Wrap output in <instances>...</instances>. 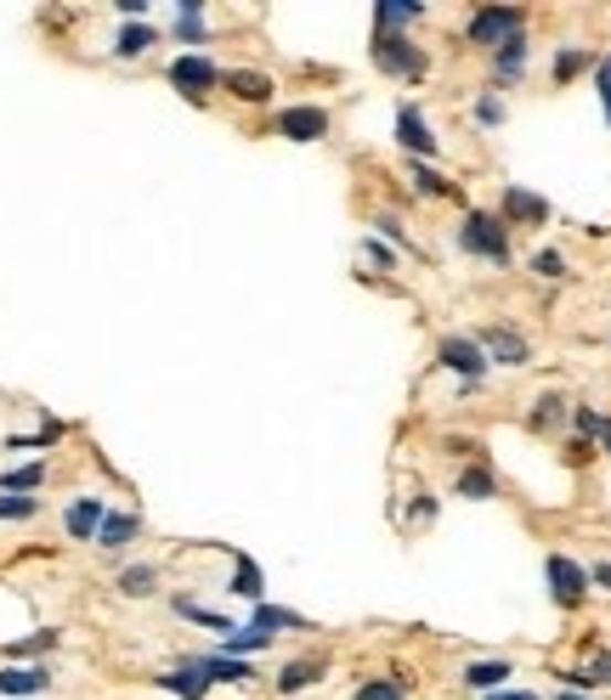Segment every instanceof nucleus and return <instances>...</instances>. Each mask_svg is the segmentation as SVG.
Listing matches in <instances>:
<instances>
[{
	"mask_svg": "<svg viewBox=\"0 0 611 700\" xmlns=\"http://www.w3.org/2000/svg\"><path fill=\"white\" fill-rule=\"evenodd\" d=\"M459 248H464V255H476V261H487V266H509V261H515L509 226H504L498 215H487V210H470V215L459 221Z\"/></svg>",
	"mask_w": 611,
	"mask_h": 700,
	"instance_id": "1",
	"label": "nucleus"
},
{
	"mask_svg": "<svg viewBox=\"0 0 611 700\" xmlns=\"http://www.w3.org/2000/svg\"><path fill=\"white\" fill-rule=\"evenodd\" d=\"M522 34H527V12L522 7H482L476 18H470V29H464V40L482 45V52H498V45L522 40Z\"/></svg>",
	"mask_w": 611,
	"mask_h": 700,
	"instance_id": "2",
	"label": "nucleus"
},
{
	"mask_svg": "<svg viewBox=\"0 0 611 700\" xmlns=\"http://www.w3.org/2000/svg\"><path fill=\"white\" fill-rule=\"evenodd\" d=\"M373 68L391 74V79H419L425 74V52L402 34H373Z\"/></svg>",
	"mask_w": 611,
	"mask_h": 700,
	"instance_id": "3",
	"label": "nucleus"
},
{
	"mask_svg": "<svg viewBox=\"0 0 611 700\" xmlns=\"http://www.w3.org/2000/svg\"><path fill=\"white\" fill-rule=\"evenodd\" d=\"M436 368H453L459 384H482L487 379V350L476 339H464V333H447V339H436Z\"/></svg>",
	"mask_w": 611,
	"mask_h": 700,
	"instance_id": "4",
	"label": "nucleus"
},
{
	"mask_svg": "<svg viewBox=\"0 0 611 700\" xmlns=\"http://www.w3.org/2000/svg\"><path fill=\"white\" fill-rule=\"evenodd\" d=\"M544 576H549V598H555L560 611H578L583 598H589V571L578 560H567V554H549L544 560Z\"/></svg>",
	"mask_w": 611,
	"mask_h": 700,
	"instance_id": "5",
	"label": "nucleus"
},
{
	"mask_svg": "<svg viewBox=\"0 0 611 700\" xmlns=\"http://www.w3.org/2000/svg\"><path fill=\"white\" fill-rule=\"evenodd\" d=\"M170 85L187 96V103H204V96L221 85V68H215L204 52H181V57L170 63Z\"/></svg>",
	"mask_w": 611,
	"mask_h": 700,
	"instance_id": "6",
	"label": "nucleus"
},
{
	"mask_svg": "<svg viewBox=\"0 0 611 700\" xmlns=\"http://www.w3.org/2000/svg\"><path fill=\"white\" fill-rule=\"evenodd\" d=\"M476 344L487 350V362H498V368H527L533 362V344L515 333V328H504V322H493V328H482L476 333Z\"/></svg>",
	"mask_w": 611,
	"mask_h": 700,
	"instance_id": "7",
	"label": "nucleus"
},
{
	"mask_svg": "<svg viewBox=\"0 0 611 700\" xmlns=\"http://www.w3.org/2000/svg\"><path fill=\"white\" fill-rule=\"evenodd\" d=\"M498 221H504V226H544V221H549V198H538V192H527V187H504Z\"/></svg>",
	"mask_w": 611,
	"mask_h": 700,
	"instance_id": "8",
	"label": "nucleus"
},
{
	"mask_svg": "<svg viewBox=\"0 0 611 700\" xmlns=\"http://www.w3.org/2000/svg\"><path fill=\"white\" fill-rule=\"evenodd\" d=\"M397 141L408 147V159H436V130L425 125V114H419L413 103L397 108Z\"/></svg>",
	"mask_w": 611,
	"mask_h": 700,
	"instance_id": "9",
	"label": "nucleus"
},
{
	"mask_svg": "<svg viewBox=\"0 0 611 700\" xmlns=\"http://www.w3.org/2000/svg\"><path fill=\"white\" fill-rule=\"evenodd\" d=\"M277 136H284V141H323L328 136V108H284V114H277V125H272Z\"/></svg>",
	"mask_w": 611,
	"mask_h": 700,
	"instance_id": "10",
	"label": "nucleus"
},
{
	"mask_svg": "<svg viewBox=\"0 0 611 700\" xmlns=\"http://www.w3.org/2000/svg\"><path fill=\"white\" fill-rule=\"evenodd\" d=\"M154 683H159V689H170L176 700H204V694H210V678H204V667H199V661H181V667L159 672Z\"/></svg>",
	"mask_w": 611,
	"mask_h": 700,
	"instance_id": "11",
	"label": "nucleus"
},
{
	"mask_svg": "<svg viewBox=\"0 0 611 700\" xmlns=\"http://www.w3.org/2000/svg\"><path fill=\"white\" fill-rule=\"evenodd\" d=\"M527 63H533V40L522 34V40H509V45H498L493 52V85H515L527 74Z\"/></svg>",
	"mask_w": 611,
	"mask_h": 700,
	"instance_id": "12",
	"label": "nucleus"
},
{
	"mask_svg": "<svg viewBox=\"0 0 611 700\" xmlns=\"http://www.w3.org/2000/svg\"><path fill=\"white\" fill-rule=\"evenodd\" d=\"M221 85L239 96V103H272V74H261V68H227Z\"/></svg>",
	"mask_w": 611,
	"mask_h": 700,
	"instance_id": "13",
	"label": "nucleus"
},
{
	"mask_svg": "<svg viewBox=\"0 0 611 700\" xmlns=\"http://www.w3.org/2000/svg\"><path fill=\"white\" fill-rule=\"evenodd\" d=\"M103 497H80V503H69V537H80V542H97V526H103Z\"/></svg>",
	"mask_w": 611,
	"mask_h": 700,
	"instance_id": "14",
	"label": "nucleus"
},
{
	"mask_svg": "<svg viewBox=\"0 0 611 700\" xmlns=\"http://www.w3.org/2000/svg\"><path fill=\"white\" fill-rule=\"evenodd\" d=\"M45 689H52V672H45V667H7V672H0V694H7V700L45 694Z\"/></svg>",
	"mask_w": 611,
	"mask_h": 700,
	"instance_id": "15",
	"label": "nucleus"
},
{
	"mask_svg": "<svg viewBox=\"0 0 611 700\" xmlns=\"http://www.w3.org/2000/svg\"><path fill=\"white\" fill-rule=\"evenodd\" d=\"M509 672H515L509 661L482 656V661H470V667H464V683H470V689H482V694H498V689L509 683Z\"/></svg>",
	"mask_w": 611,
	"mask_h": 700,
	"instance_id": "16",
	"label": "nucleus"
},
{
	"mask_svg": "<svg viewBox=\"0 0 611 700\" xmlns=\"http://www.w3.org/2000/svg\"><path fill=\"white\" fill-rule=\"evenodd\" d=\"M159 40H165V34H159L154 23H125V29H119V40H114V57H119V63H130V57L154 52Z\"/></svg>",
	"mask_w": 611,
	"mask_h": 700,
	"instance_id": "17",
	"label": "nucleus"
},
{
	"mask_svg": "<svg viewBox=\"0 0 611 700\" xmlns=\"http://www.w3.org/2000/svg\"><path fill=\"white\" fill-rule=\"evenodd\" d=\"M232 593H239V598H250V605H266V576H261V565L255 560H232V582H227Z\"/></svg>",
	"mask_w": 611,
	"mask_h": 700,
	"instance_id": "18",
	"label": "nucleus"
},
{
	"mask_svg": "<svg viewBox=\"0 0 611 700\" xmlns=\"http://www.w3.org/2000/svg\"><path fill=\"white\" fill-rule=\"evenodd\" d=\"M176 40L187 45V52H199V45L210 40V34H204V7H199V0H181V7H176Z\"/></svg>",
	"mask_w": 611,
	"mask_h": 700,
	"instance_id": "19",
	"label": "nucleus"
},
{
	"mask_svg": "<svg viewBox=\"0 0 611 700\" xmlns=\"http://www.w3.org/2000/svg\"><path fill=\"white\" fill-rule=\"evenodd\" d=\"M408 176H413V192L419 198H453V181L431 159H408Z\"/></svg>",
	"mask_w": 611,
	"mask_h": 700,
	"instance_id": "20",
	"label": "nucleus"
},
{
	"mask_svg": "<svg viewBox=\"0 0 611 700\" xmlns=\"http://www.w3.org/2000/svg\"><path fill=\"white\" fill-rule=\"evenodd\" d=\"M250 627L272 638V633H289V627H301V633H306L312 622H306V616H295V611H284V605H255V616H250Z\"/></svg>",
	"mask_w": 611,
	"mask_h": 700,
	"instance_id": "21",
	"label": "nucleus"
},
{
	"mask_svg": "<svg viewBox=\"0 0 611 700\" xmlns=\"http://www.w3.org/2000/svg\"><path fill=\"white\" fill-rule=\"evenodd\" d=\"M425 18V7H408V0H380L373 7V23H380V34H397V29H408V23H419Z\"/></svg>",
	"mask_w": 611,
	"mask_h": 700,
	"instance_id": "22",
	"label": "nucleus"
},
{
	"mask_svg": "<svg viewBox=\"0 0 611 700\" xmlns=\"http://www.w3.org/2000/svg\"><path fill=\"white\" fill-rule=\"evenodd\" d=\"M199 667H204V678H210V683H250V678H255V667H250V661H239V656H204Z\"/></svg>",
	"mask_w": 611,
	"mask_h": 700,
	"instance_id": "23",
	"label": "nucleus"
},
{
	"mask_svg": "<svg viewBox=\"0 0 611 700\" xmlns=\"http://www.w3.org/2000/svg\"><path fill=\"white\" fill-rule=\"evenodd\" d=\"M136 531H143V520H136V515H103L97 548H125V542H136Z\"/></svg>",
	"mask_w": 611,
	"mask_h": 700,
	"instance_id": "24",
	"label": "nucleus"
},
{
	"mask_svg": "<svg viewBox=\"0 0 611 700\" xmlns=\"http://www.w3.org/2000/svg\"><path fill=\"white\" fill-rule=\"evenodd\" d=\"M572 418V402H567V395H538V407H533V429H560V424H567Z\"/></svg>",
	"mask_w": 611,
	"mask_h": 700,
	"instance_id": "25",
	"label": "nucleus"
},
{
	"mask_svg": "<svg viewBox=\"0 0 611 700\" xmlns=\"http://www.w3.org/2000/svg\"><path fill=\"white\" fill-rule=\"evenodd\" d=\"M459 497H476V503L498 497V480H493V469H487V464H470V469L459 475Z\"/></svg>",
	"mask_w": 611,
	"mask_h": 700,
	"instance_id": "26",
	"label": "nucleus"
},
{
	"mask_svg": "<svg viewBox=\"0 0 611 700\" xmlns=\"http://www.w3.org/2000/svg\"><path fill=\"white\" fill-rule=\"evenodd\" d=\"M583 68H594V57L583 52V45H560L555 52V85H572Z\"/></svg>",
	"mask_w": 611,
	"mask_h": 700,
	"instance_id": "27",
	"label": "nucleus"
},
{
	"mask_svg": "<svg viewBox=\"0 0 611 700\" xmlns=\"http://www.w3.org/2000/svg\"><path fill=\"white\" fill-rule=\"evenodd\" d=\"M159 587V571L154 565H130V571H119V593L125 598H148Z\"/></svg>",
	"mask_w": 611,
	"mask_h": 700,
	"instance_id": "28",
	"label": "nucleus"
},
{
	"mask_svg": "<svg viewBox=\"0 0 611 700\" xmlns=\"http://www.w3.org/2000/svg\"><path fill=\"white\" fill-rule=\"evenodd\" d=\"M317 678H323V667H317V661H289L284 672H277V689L295 694V689H312Z\"/></svg>",
	"mask_w": 611,
	"mask_h": 700,
	"instance_id": "29",
	"label": "nucleus"
},
{
	"mask_svg": "<svg viewBox=\"0 0 611 700\" xmlns=\"http://www.w3.org/2000/svg\"><path fill=\"white\" fill-rule=\"evenodd\" d=\"M176 616H187V622H199V627H210V633H232V622L221 616V611H204V605H193V598H176Z\"/></svg>",
	"mask_w": 611,
	"mask_h": 700,
	"instance_id": "30",
	"label": "nucleus"
},
{
	"mask_svg": "<svg viewBox=\"0 0 611 700\" xmlns=\"http://www.w3.org/2000/svg\"><path fill=\"white\" fill-rule=\"evenodd\" d=\"M266 644H272V638H266V633H255V627H250V633H227V656L250 661V656H261Z\"/></svg>",
	"mask_w": 611,
	"mask_h": 700,
	"instance_id": "31",
	"label": "nucleus"
},
{
	"mask_svg": "<svg viewBox=\"0 0 611 700\" xmlns=\"http://www.w3.org/2000/svg\"><path fill=\"white\" fill-rule=\"evenodd\" d=\"M40 515V497H18V491H0V520H34Z\"/></svg>",
	"mask_w": 611,
	"mask_h": 700,
	"instance_id": "32",
	"label": "nucleus"
},
{
	"mask_svg": "<svg viewBox=\"0 0 611 700\" xmlns=\"http://www.w3.org/2000/svg\"><path fill=\"white\" fill-rule=\"evenodd\" d=\"M40 480H45V464H23V469H12L7 480H0V491H18V497H29Z\"/></svg>",
	"mask_w": 611,
	"mask_h": 700,
	"instance_id": "33",
	"label": "nucleus"
},
{
	"mask_svg": "<svg viewBox=\"0 0 611 700\" xmlns=\"http://www.w3.org/2000/svg\"><path fill=\"white\" fill-rule=\"evenodd\" d=\"M538 277H549V283H560V277H567V261H560V248H538V255L527 261Z\"/></svg>",
	"mask_w": 611,
	"mask_h": 700,
	"instance_id": "34",
	"label": "nucleus"
},
{
	"mask_svg": "<svg viewBox=\"0 0 611 700\" xmlns=\"http://www.w3.org/2000/svg\"><path fill=\"white\" fill-rule=\"evenodd\" d=\"M57 435H63V424H57V418H45V429H40V435H12L7 446H12V453H29V446H52Z\"/></svg>",
	"mask_w": 611,
	"mask_h": 700,
	"instance_id": "35",
	"label": "nucleus"
},
{
	"mask_svg": "<svg viewBox=\"0 0 611 700\" xmlns=\"http://www.w3.org/2000/svg\"><path fill=\"white\" fill-rule=\"evenodd\" d=\"M52 644H57V627H40L34 638H18L12 644V656H40V649H52Z\"/></svg>",
	"mask_w": 611,
	"mask_h": 700,
	"instance_id": "36",
	"label": "nucleus"
},
{
	"mask_svg": "<svg viewBox=\"0 0 611 700\" xmlns=\"http://www.w3.org/2000/svg\"><path fill=\"white\" fill-rule=\"evenodd\" d=\"M357 700H408V689H402V683H386V678H373V683L357 689Z\"/></svg>",
	"mask_w": 611,
	"mask_h": 700,
	"instance_id": "37",
	"label": "nucleus"
},
{
	"mask_svg": "<svg viewBox=\"0 0 611 700\" xmlns=\"http://www.w3.org/2000/svg\"><path fill=\"white\" fill-rule=\"evenodd\" d=\"M476 125H504V96H476Z\"/></svg>",
	"mask_w": 611,
	"mask_h": 700,
	"instance_id": "38",
	"label": "nucleus"
},
{
	"mask_svg": "<svg viewBox=\"0 0 611 700\" xmlns=\"http://www.w3.org/2000/svg\"><path fill=\"white\" fill-rule=\"evenodd\" d=\"M594 91H600V103H605V125H611V57L594 63Z\"/></svg>",
	"mask_w": 611,
	"mask_h": 700,
	"instance_id": "39",
	"label": "nucleus"
},
{
	"mask_svg": "<svg viewBox=\"0 0 611 700\" xmlns=\"http://www.w3.org/2000/svg\"><path fill=\"white\" fill-rule=\"evenodd\" d=\"M373 221H380V243H386V237H391V243H408V232H402L397 215H373Z\"/></svg>",
	"mask_w": 611,
	"mask_h": 700,
	"instance_id": "40",
	"label": "nucleus"
},
{
	"mask_svg": "<svg viewBox=\"0 0 611 700\" xmlns=\"http://www.w3.org/2000/svg\"><path fill=\"white\" fill-rule=\"evenodd\" d=\"M368 261H380V266L391 272V266H397V248H386L380 237H368Z\"/></svg>",
	"mask_w": 611,
	"mask_h": 700,
	"instance_id": "41",
	"label": "nucleus"
},
{
	"mask_svg": "<svg viewBox=\"0 0 611 700\" xmlns=\"http://www.w3.org/2000/svg\"><path fill=\"white\" fill-rule=\"evenodd\" d=\"M589 678H594V683H611V656H594V661H589Z\"/></svg>",
	"mask_w": 611,
	"mask_h": 700,
	"instance_id": "42",
	"label": "nucleus"
},
{
	"mask_svg": "<svg viewBox=\"0 0 611 700\" xmlns=\"http://www.w3.org/2000/svg\"><path fill=\"white\" fill-rule=\"evenodd\" d=\"M589 587H605L611 593V565H589Z\"/></svg>",
	"mask_w": 611,
	"mask_h": 700,
	"instance_id": "43",
	"label": "nucleus"
},
{
	"mask_svg": "<svg viewBox=\"0 0 611 700\" xmlns=\"http://www.w3.org/2000/svg\"><path fill=\"white\" fill-rule=\"evenodd\" d=\"M487 700H538L533 689H498V694H487Z\"/></svg>",
	"mask_w": 611,
	"mask_h": 700,
	"instance_id": "44",
	"label": "nucleus"
},
{
	"mask_svg": "<svg viewBox=\"0 0 611 700\" xmlns=\"http://www.w3.org/2000/svg\"><path fill=\"white\" fill-rule=\"evenodd\" d=\"M594 441H600V453H611V418H600V435Z\"/></svg>",
	"mask_w": 611,
	"mask_h": 700,
	"instance_id": "45",
	"label": "nucleus"
},
{
	"mask_svg": "<svg viewBox=\"0 0 611 700\" xmlns=\"http://www.w3.org/2000/svg\"><path fill=\"white\" fill-rule=\"evenodd\" d=\"M555 700H589V694H572V689H560V694H555Z\"/></svg>",
	"mask_w": 611,
	"mask_h": 700,
	"instance_id": "46",
	"label": "nucleus"
}]
</instances>
